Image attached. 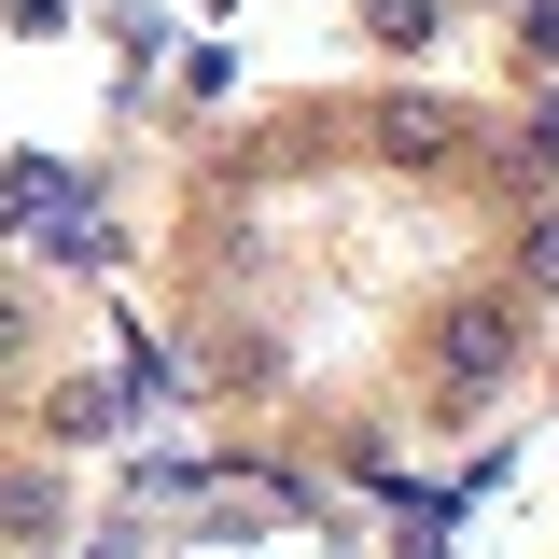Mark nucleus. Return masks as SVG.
Segmentation results:
<instances>
[{"label":"nucleus","mask_w":559,"mask_h":559,"mask_svg":"<svg viewBox=\"0 0 559 559\" xmlns=\"http://www.w3.org/2000/svg\"><path fill=\"white\" fill-rule=\"evenodd\" d=\"M518 364H532V294L476 280V294H448V308H433V406H448V419H476Z\"/></svg>","instance_id":"obj_1"},{"label":"nucleus","mask_w":559,"mask_h":559,"mask_svg":"<svg viewBox=\"0 0 559 559\" xmlns=\"http://www.w3.org/2000/svg\"><path fill=\"white\" fill-rule=\"evenodd\" d=\"M364 140H378V168H419V182H433V168L476 154V112H462V98H378Z\"/></svg>","instance_id":"obj_2"},{"label":"nucleus","mask_w":559,"mask_h":559,"mask_svg":"<svg viewBox=\"0 0 559 559\" xmlns=\"http://www.w3.org/2000/svg\"><path fill=\"white\" fill-rule=\"evenodd\" d=\"M0 210H14V224H70V210H98V168H70V154H0Z\"/></svg>","instance_id":"obj_3"},{"label":"nucleus","mask_w":559,"mask_h":559,"mask_svg":"<svg viewBox=\"0 0 559 559\" xmlns=\"http://www.w3.org/2000/svg\"><path fill=\"white\" fill-rule=\"evenodd\" d=\"M127 419H140L127 364H112V378H57V392H43V433H57V448H112Z\"/></svg>","instance_id":"obj_4"},{"label":"nucleus","mask_w":559,"mask_h":559,"mask_svg":"<svg viewBox=\"0 0 559 559\" xmlns=\"http://www.w3.org/2000/svg\"><path fill=\"white\" fill-rule=\"evenodd\" d=\"M503 280H518L532 308H559V210H532V224H518V252H503Z\"/></svg>","instance_id":"obj_5"},{"label":"nucleus","mask_w":559,"mask_h":559,"mask_svg":"<svg viewBox=\"0 0 559 559\" xmlns=\"http://www.w3.org/2000/svg\"><path fill=\"white\" fill-rule=\"evenodd\" d=\"M57 476H0V532H14V546H57Z\"/></svg>","instance_id":"obj_6"},{"label":"nucleus","mask_w":559,"mask_h":559,"mask_svg":"<svg viewBox=\"0 0 559 559\" xmlns=\"http://www.w3.org/2000/svg\"><path fill=\"white\" fill-rule=\"evenodd\" d=\"M28 364H43V294L0 280V378H28Z\"/></svg>","instance_id":"obj_7"},{"label":"nucleus","mask_w":559,"mask_h":559,"mask_svg":"<svg viewBox=\"0 0 559 559\" xmlns=\"http://www.w3.org/2000/svg\"><path fill=\"white\" fill-rule=\"evenodd\" d=\"M433 28H448V0H364V43H406V57H419Z\"/></svg>","instance_id":"obj_8"},{"label":"nucleus","mask_w":559,"mask_h":559,"mask_svg":"<svg viewBox=\"0 0 559 559\" xmlns=\"http://www.w3.org/2000/svg\"><path fill=\"white\" fill-rule=\"evenodd\" d=\"M182 98H238V57L224 43H182Z\"/></svg>","instance_id":"obj_9"},{"label":"nucleus","mask_w":559,"mask_h":559,"mask_svg":"<svg viewBox=\"0 0 559 559\" xmlns=\"http://www.w3.org/2000/svg\"><path fill=\"white\" fill-rule=\"evenodd\" d=\"M518 70H532V84L559 70V0H532V14H518Z\"/></svg>","instance_id":"obj_10"},{"label":"nucleus","mask_w":559,"mask_h":559,"mask_svg":"<svg viewBox=\"0 0 559 559\" xmlns=\"http://www.w3.org/2000/svg\"><path fill=\"white\" fill-rule=\"evenodd\" d=\"M0 14H14V28H70V0H0Z\"/></svg>","instance_id":"obj_11"}]
</instances>
